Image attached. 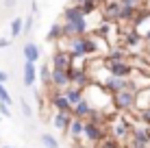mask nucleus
Segmentation results:
<instances>
[{
    "instance_id": "15",
    "label": "nucleus",
    "mask_w": 150,
    "mask_h": 148,
    "mask_svg": "<svg viewBox=\"0 0 150 148\" xmlns=\"http://www.w3.org/2000/svg\"><path fill=\"white\" fill-rule=\"evenodd\" d=\"M39 59V48H37V44H26L24 46V61H37Z\"/></svg>"
},
{
    "instance_id": "9",
    "label": "nucleus",
    "mask_w": 150,
    "mask_h": 148,
    "mask_svg": "<svg viewBox=\"0 0 150 148\" xmlns=\"http://www.w3.org/2000/svg\"><path fill=\"white\" fill-rule=\"evenodd\" d=\"M72 85V81H70V74H68V70H54L52 68V87H70Z\"/></svg>"
},
{
    "instance_id": "22",
    "label": "nucleus",
    "mask_w": 150,
    "mask_h": 148,
    "mask_svg": "<svg viewBox=\"0 0 150 148\" xmlns=\"http://www.w3.org/2000/svg\"><path fill=\"white\" fill-rule=\"evenodd\" d=\"M0 100L11 105V96H9V91H7V87H4V83H0Z\"/></svg>"
},
{
    "instance_id": "10",
    "label": "nucleus",
    "mask_w": 150,
    "mask_h": 148,
    "mask_svg": "<svg viewBox=\"0 0 150 148\" xmlns=\"http://www.w3.org/2000/svg\"><path fill=\"white\" fill-rule=\"evenodd\" d=\"M63 94H65V98L72 103V109H74L76 103H81V100L85 98V89H83V87H76V85H70V87H65Z\"/></svg>"
},
{
    "instance_id": "29",
    "label": "nucleus",
    "mask_w": 150,
    "mask_h": 148,
    "mask_svg": "<svg viewBox=\"0 0 150 148\" xmlns=\"http://www.w3.org/2000/svg\"><path fill=\"white\" fill-rule=\"evenodd\" d=\"M15 4V0H4V7H13Z\"/></svg>"
},
{
    "instance_id": "12",
    "label": "nucleus",
    "mask_w": 150,
    "mask_h": 148,
    "mask_svg": "<svg viewBox=\"0 0 150 148\" xmlns=\"http://www.w3.org/2000/svg\"><path fill=\"white\" fill-rule=\"evenodd\" d=\"M68 133H70L72 140H79L81 135H85V120H83V118H76V115H74V120H72Z\"/></svg>"
},
{
    "instance_id": "13",
    "label": "nucleus",
    "mask_w": 150,
    "mask_h": 148,
    "mask_svg": "<svg viewBox=\"0 0 150 148\" xmlns=\"http://www.w3.org/2000/svg\"><path fill=\"white\" fill-rule=\"evenodd\" d=\"M79 18H85V11H83V7L79 2L63 11V22H72V20H79Z\"/></svg>"
},
{
    "instance_id": "2",
    "label": "nucleus",
    "mask_w": 150,
    "mask_h": 148,
    "mask_svg": "<svg viewBox=\"0 0 150 148\" xmlns=\"http://www.w3.org/2000/svg\"><path fill=\"white\" fill-rule=\"evenodd\" d=\"M135 105H137V89L128 87V89H122V91L113 94V107L117 111H131Z\"/></svg>"
},
{
    "instance_id": "18",
    "label": "nucleus",
    "mask_w": 150,
    "mask_h": 148,
    "mask_svg": "<svg viewBox=\"0 0 150 148\" xmlns=\"http://www.w3.org/2000/svg\"><path fill=\"white\" fill-rule=\"evenodd\" d=\"M41 144H44V148H59L57 137L50 135V133H44V135H41Z\"/></svg>"
},
{
    "instance_id": "26",
    "label": "nucleus",
    "mask_w": 150,
    "mask_h": 148,
    "mask_svg": "<svg viewBox=\"0 0 150 148\" xmlns=\"http://www.w3.org/2000/svg\"><path fill=\"white\" fill-rule=\"evenodd\" d=\"M30 26H33V18H26V22H24V33H28Z\"/></svg>"
},
{
    "instance_id": "21",
    "label": "nucleus",
    "mask_w": 150,
    "mask_h": 148,
    "mask_svg": "<svg viewBox=\"0 0 150 148\" xmlns=\"http://www.w3.org/2000/svg\"><path fill=\"white\" fill-rule=\"evenodd\" d=\"M107 61H124V52L122 50H111L107 55Z\"/></svg>"
},
{
    "instance_id": "4",
    "label": "nucleus",
    "mask_w": 150,
    "mask_h": 148,
    "mask_svg": "<svg viewBox=\"0 0 150 148\" xmlns=\"http://www.w3.org/2000/svg\"><path fill=\"white\" fill-rule=\"evenodd\" d=\"M107 72H109L111 76L128 79V76H133L135 68H133L131 63H126V61H107Z\"/></svg>"
},
{
    "instance_id": "25",
    "label": "nucleus",
    "mask_w": 150,
    "mask_h": 148,
    "mask_svg": "<svg viewBox=\"0 0 150 148\" xmlns=\"http://www.w3.org/2000/svg\"><path fill=\"white\" fill-rule=\"evenodd\" d=\"M102 148H117V142H115V140H109V137H107V142H102Z\"/></svg>"
},
{
    "instance_id": "3",
    "label": "nucleus",
    "mask_w": 150,
    "mask_h": 148,
    "mask_svg": "<svg viewBox=\"0 0 150 148\" xmlns=\"http://www.w3.org/2000/svg\"><path fill=\"white\" fill-rule=\"evenodd\" d=\"M87 33V15L79 20H72V22H63V39H72L79 37V35Z\"/></svg>"
},
{
    "instance_id": "6",
    "label": "nucleus",
    "mask_w": 150,
    "mask_h": 148,
    "mask_svg": "<svg viewBox=\"0 0 150 148\" xmlns=\"http://www.w3.org/2000/svg\"><path fill=\"white\" fill-rule=\"evenodd\" d=\"M72 120H74V113H72V111H57L54 118H52V124H54L57 131H61V133H68Z\"/></svg>"
},
{
    "instance_id": "31",
    "label": "nucleus",
    "mask_w": 150,
    "mask_h": 148,
    "mask_svg": "<svg viewBox=\"0 0 150 148\" xmlns=\"http://www.w3.org/2000/svg\"><path fill=\"white\" fill-rule=\"evenodd\" d=\"M96 2H109V0H96Z\"/></svg>"
},
{
    "instance_id": "8",
    "label": "nucleus",
    "mask_w": 150,
    "mask_h": 148,
    "mask_svg": "<svg viewBox=\"0 0 150 148\" xmlns=\"http://www.w3.org/2000/svg\"><path fill=\"white\" fill-rule=\"evenodd\" d=\"M100 85H105L107 89L111 91V94H115V91H122V89H128V87H133L131 83H128V79H120V76H107L105 81H102Z\"/></svg>"
},
{
    "instance_id": "23",
    "label": "nucleus",
    "mask_w": 150,
    "mask_h": 148,
    "mask_svg": "<svg viewBox=\"0 0 150 148\" xmlns=\"http://www.w3.org/2000/svg\"><path fill=\"white\" fill-rule=\"evenodd\" d=\"M0 115H4V118H9V115H11V109H9V103H2V100H0Z\"/></svg>"
},
{
    "instance_id": "1",
    "label": "nucleus",
    "mask_w": 150,
    "mask_h": 148,
    "mask_svg": "<svg viewBox=\"0 0 150 148\" xmlns=\"http://www.w3.org/2000/svg\"><path fill=\"white\" fill-rule=\"evenodd\" d=\"M68 42V52L72 57H87V55H94L98 52V46H96V39L87 37V35H79V37H72V39H65Z\"/></svg>"
},
{
    "instance_id": "5",
    "label": "nucleus",
    "mask_w": 150,
    "mask_h": 148,
    "mask_svg": "<svg viewBox=\"0 0 150 148\" xmlns=\"http://www.w3.org/2000/svg\"><path fill=\"white\" fill-rule=\"evenodd\" d=\"M85 140L91 142V144H98V142L105 140V131H102L100 120H87L85 122Z\"/></svg>"
},
{
    "instance_id": "20",
    "label": "nucleus",
    "mask_w": 150,
    "mask_h": 148,
    "mask_svg": "<svg viewBox=\"0 0 150 148\" xmlns=\"http://www.w3.org/2000/svg\"><path fill=\"white\" fill-rule=\"evenodd\" d=\"M137 44H142V37H139V33L126 35V46H137Z\"/></svg>"
},
{
    "instance_id": "30",
    "label": "nucleus",
    "mask_w": 150,
    "mask_h": 148,
    "mask_svg": "<svg viewBox=\"0 0 150 148\" xmlns=\"http://www.w3.org/2000/svg\"><path fill=\"white\" fill-rule=\"evenodd\" d=\"M146 44H148V48H150V30L146 33Z\"/></svg>"
},
{
    "instance_id": "32",
    "label": "nucleus",
    "mask_w": 150,
    "mask_h": 148,
    "mask_svg": "<svg viewBox=\"0 0 150 148\" xmlns=\"http://www.w3.org/2000/svg\"><path fill=\"white\" fill-rule=\"evenodd\" d=\"M2 148H11V146H2Z\"/></svg>"
},
{
    "instance_id": "33",
    "label": "nucleus",
    "mask_w": 150,
    "mask_h": 148,
    "mask_svg": "<svg viewBox=\"0 0 150 148\" xmlns=\"http://www.w3.org/2000/svg\"><path fill=\"white\" fill-rule=\"evenodd\" d=\"M0 118H2V115H0Z\"/></svg>"
},
{
    "instance_id": "11",
    "label": "nucleus",
    "mask_w": 150,
    "mask_h": 148,
    "mask_svg": "<svg viewBox=\"0 0 150 148\" xmlns=\"http://www.w3.org/2000/svg\"><path fill=\"white\" fill-rule=\"evenodd\" d=\"M37 74H39V70L35 68L33 61H24V83H26V87H33L35 85Z\"/></svg>"
},
{
    "instance_id": "17",
    "label": "nucleus",
    "mask_w": 150,
    "mask_h": 148,
    "mask_svg": "<svg viewBox=\"0 0 150 148\" xmlns=\"http://www.w3.org/2000/svg\"><path fill=\"white\" fill-rule=\"evenodd\" d=\"M24 33V20L22 18H13L11 20V37H18V35Z\"/></svg>"
},
{
    "instance_id": "7",
    "label": "nucleus",
    "mask_w": 150,
    "mask_h": 148,
    "mask_svg": "<svg viewBox=\"0 0 150 148\" xmlns=\"http://www.w3.org/2000/svg\"><path fill=\"white\" fill-rule=\"evenodd\" d=\"M72 61H74V57L68 52V50H57V52L52 55V68L54 70H70L72 68Z\"/></svg>"
},
{
    "instance_id": "16",
    "label": "nucleus",
    "mask_w": 150,
    "mask_h": 148,
    "mask_svg": "<svg viewBox=\"0 0 150 148\" xmlns=\"http://www.w3.org/2000/svg\"><path fill=\"white\" fill-rule=\"evenodd\" d=\"M39 79L44 85H52V65H41L39 68Z\"/></svg>"
},
{
    "instance_id": "27",
    "label": "nucleus",
    "mask_w": 150,
    "mask_h": 148,
    "mask_svg": "<svg viewBox=\"0 0 150 148\" xmlns=\"http://www.w3.org/2000/svg\"><path fill=\"white\" fill-rule=\"evenodd\" d=\"M9 46H11V42H9L7 37H2V39H0V50H2V48H9Z\"/></svg>"
},
{
    "instance_id": "24",
    "label": "nucleus",
    "mask_w": 150,
    "mask_h": 148,
    "mask_svg": "<svg viewBox=\"0 0 150 148\" xmlns=\"http://www.w3.org/2000/svg\"><path fill=\"white\" fill-rule=\"evenodd\" d=\"M22 113L26 115V118H28L30 113H33V109H30V107H28V103H26V100H22Z\"/></svg>"
},
{
    "instance_id": "14",
    "label": "nucleus",
    "mask_w": 150,
    "mask_h": 148,
    "mask_svg": "<svg viewBox=\"0 0 150 148\" xmlns=\"http://www.w3.org/2000/svg\"><path fill=\"white\" fill-rule=\"evenodd\" d=\"M52 107L57 111H72V103L65 98V94H54L52 96Z\"/></svg>"
},
{
    "instance_id": "28",
    "label": "nucleus",
    "mask_w": 150,
    "mask_h": 148,
    "mask_svg": "<svg viewBox=\"0 0 150 148\" xmlns=\"http://www.w3.org/2000/svg\"><path fill=\"white\" fill-rule=\"evenodd\" d=\"M9 79V74L7 72H2V70H0V83H4V81Z\"/></svg>"
},
{
    "instance_id": "19",
    "label": "nucleus",
    "mask_w": 150,
    "mask_h": 148,
    "mask_svg": "<svg viewBox=\"0 0 150 148\" xmlns=\"http://www.w3.org/2000/svg\"><path fill=\"white\" fill-rule=\"evenodd\" d=\"M61 37H63V26L57 22V24H52V28H50L48 39H61Z\"/></svg>"
}]
</instances>
